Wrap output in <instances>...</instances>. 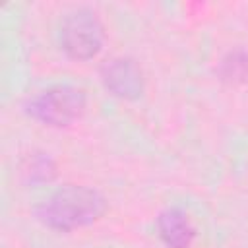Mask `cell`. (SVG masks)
Instances as JSON below:
<instances>
[{
    "label": "cell",
    "mask_w": 248,
    "mask_h": 248,
    "mask_svg": "<svg viewBox=\"0 0 248 248\" xmlns=\"http://www.w3.org/2000/svg\"><path fill=\"white\" fill-rule=\"evenodd\" d=\"M27 174H29L31 180H35V178H39V180H48V178L54 174V167H52V163H50L48 157H37V159L29 165Z\"/></svg>",
    "instance_id": "cell-7"
},
{
    "label": "cell",
    "mask_w": 248,
    "mask_h": 248,
    "mask_svg": "<svg viewBox=\"0 0 248 248\" xmlns=\"http://www.w3.org/2000/svg\"><path fill=\"white\" fill-rule=\"evenodd\" d=\"M217 74L225 83H231V85L246 81L248 79V52L242 48L229 50L221 58Z\"/></svg>",
    "instance_id": "cell-6"
},
{
    "label": "cell",
    "mask_w": 248,
    "mask_h": 248,
    "mask_svg": "<svg viewBox=\"0 0 248 248\" xmlns=\"http://www.w3.org/2000/svg\"><path fill=\"white\" fill-rule=\"evenodd\" d=\"M107 211L105 196L89 186L66 184L35 207V217L54 231H74L99 221Z\"/></svg>",
    "instance_id": "cell-1"
},
{
    "label": "cell",
    "mask_w": 248,
    "mask_h": 248,
    "mask_svg": "<svg viewBox=\"0 0 248 248\" xmlns=\"http://www.w3.org/2000/svg\"><path fill=\"white\" fill-rule=\"evenodd\" d=\"M101 81L107 91L124 101H136L143 95L145 78L140 64L130 56H116L101 68Z\"/></svg>",
    "instance_id": "cell-4"
},
{
    "label": "cell",
    "mask_w": 248,
    "mask_h": 248,
    "mask_svg": "<svg viewBox=\"0 0 248 248\" xmlns=\"http://www.w3.org/2000/svg\"><path fill=\"white\" fill-rule=\"evenodd\" d=\"M85 103L83 89L74 85H52L31 97L25 103V112L45 126L64 128L81 118Z\"/></svg>",
    "instance_id": "cell-2"
},
{
    "label": "cell",
    "mask_w": 248,
    "mask_h": 248,
    "mask_svg": "<svg viewBox=\"0 0 248 248\" xmlns=\"http://www.w3.org/2000/svg\"><path fill=\"white\" fill-rule=\"evenodd\" d=\"M157 234L167 248H190L196 238V229L186 211L167 207L157 215Z\"/></svg>",
    "instance_id": "cell-5"
},
{
    "label": "cell",
    "mask_w": 248,
    "mask_h": 248,
    "mask_svg": "<svg viewBox=\"0 0 248 248\" xmlns=\"http://www.w3.org/2000/svg\"><path fill=\"white\" fill-rule=\"evenodd\" d=\"M105 43V25L89 8H78L64 16L60 23L62 50L74 60H91Z\"/></svg>",
    "instance_id": "cell-3"
}]
</instances>
